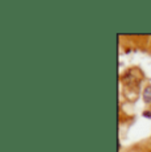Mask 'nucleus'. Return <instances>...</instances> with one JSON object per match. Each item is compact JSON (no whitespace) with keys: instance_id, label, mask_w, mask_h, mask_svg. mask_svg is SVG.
I'll return each mask as SVG.
<instances>
[{"instance_id":"nucleus-1","label":"nucleus","mask_w":151,"mask_h":152,"mask_svg":"<svg viewBox=\"0 0 151 152\" xmlns=\"http://www.w3.org/2000/svg\"><path fill=\"white\" fill-rule=\"evenodd\" d=\"M143 99L147 103H151V86H147L143 91Z\"/></svg>"}]
</instances>
